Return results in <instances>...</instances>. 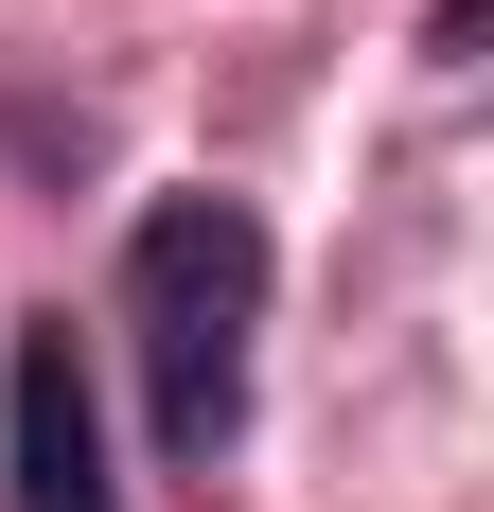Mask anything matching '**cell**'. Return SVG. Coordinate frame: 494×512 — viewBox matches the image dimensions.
<instances>
[{
    "mask_svg": "<svg viewBox=\"0 0 494 512\" xmlns=\"http://www.w3.org/2000/svg\"><path fill=\"white\" fill-rule=\"evenodd\" d=\"M265 283H283V248H265V212H247V195H159L142 230H124V354H142L159 460H212V442L247 424Z\"/></svg>",
    "mask_w": 494,
    "mask_h": 512,
    "instance_id": "cell-1",
    "label": "cell"
},
{
    "mask_svg": "<svg viewBox=\"0 0 494 512\" xmlns=\"http://www.w3.org/2000/svg\"><path fill=\"white\" fill-rule=\"evenodd\" d=\"M0 512H124L71 318H18V354H0Z\"/></svg>",
    "mask_w": 494,
    "mask_h": 512,
    "instance_id": "cell-2",
    "label": "cell"
}]
</instances>
